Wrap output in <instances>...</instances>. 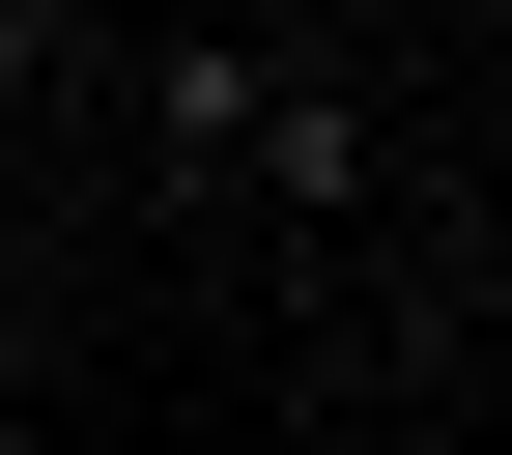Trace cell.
Masks as SVG:
<instances>
[{
	"mask_svg": "<svg viewBox=\"0 0 512 455\" xmlns=\"http://www.w3.org/2000/svg\"><path fill=\"white\" fill-rule=\"evenodd\" d=\"M256 200H285V228H342V200H370V114L313 86V57H256Z\"/></svg>",
	"mask_w": 512,
	"mask_h": 455,
	"instance_id": "1",
	"label": "cell"
},
{
	"mask_svg": "<svg viewBox=\"0 0 512 455\" xmlns=\"http://www.w3.org/2000/svg\"><path fill=\"white\" fill-rule=\"evenodd\" d=\"M29 57H57V0H0V86H29Z\"/></svg>",
	"mask_w": 512,
	"mask_h": 455,
	"instance_id": "2",
	"label": "cell"
}]
</instances>
